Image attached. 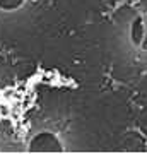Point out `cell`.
Listing matches in <instances>:
<instances>
[{"instance_id":"6da1fadb","label":"cell","mask_w":147,"mask_h":154,"mask_svg":"<svg viewBox=\"0 0 147 154\" xmlns=\"http://www.w3.org/2000/svg\"><path fill=\"white\" fill-rule=\"evenodd\" d=\"M41 149V151H55V149H60V146L57 144V139L51 137V135H38V137L34 139V142L31 144V149L36 151V149Z\"/></svg>"},{"instance_id":"7a4b0ae2","label":"cell","mask_w":147,"mask_h":154,"mask_svg":"<svg viewBox=\"0 0 147 154\" xmlns=\"http://www.w3.org/2000/svg\"><path fill=\"white\" fill-rule=\"evenodd\" d=\"M140 22L137 21L135 24H133V39H135V43H139V39H140Z\"/></svg>"}]
</instances>
